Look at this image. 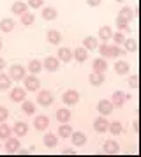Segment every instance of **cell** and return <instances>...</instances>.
<instances>
[{"instance_id":"cell-1","label":"cell","mask_w":141,"mask_h":157,"mask_svg":"<svg viewBox=\"0 0 141 157\" xmlns=\"http://www.w3.org/2000/svg\"><path fill=\"white\" fill-rule=\"evenodd\" d=\"M99 53L102 55V58H118L122 55V50H120L116 44H101L97 46Z\"/></svg>"},{"instance_id":"cell-2","label":"cell","mask_w":141,"mask_h":157,"mask_svg":"<svg viewBox=\"0 0 141 157\" xmlns=\"http://www.w3.org/2000/svg\"><path fill=\"white\" fill-rule=\"evenodd\" d=\"M23 81H25V90H28V92H37L39 86H41V81H39V78L35 74H30V76L25 74Z\"/></svg>"},{"instance_id":"cell-3","label":"cell","mask_w":141,"mask_h":157,"mask_svg":"<svg viewBox=\"0 0 141 157\" xmlns=\"http://www.w3.org/2000/svg\"><path fill=\"white\" fill-rule=\"evenodd\" d=\"M25 74H27V71H25V67H23V65L14 64V65H11V69H9V78L14 79V81L23 79V78H25Z\"/></svg>"},{"instance_id":"cell-4","label":"cell","mask_w":141,"mask_h":157,"mask_svg":"<svg viewBox=\"0 0 141 157\" xmlns=\"http://www.w3.org/2000/svg\"><path fill=\"white\" fill-rule=\"evenodd\" d=\"M42 67H44L46 71H49V72H55V71L60 69V60H58L56 57H46L44 62H42Z\"/></svg>"},{"instance_id":"cell-5","label":"cell","mask_w":141,"mask_h":157,"mask_svg":"<svg viewBox=\"0 0 141 157\" xmlns=\"http://www.w3.org/2000/svg\"><path fill=\"white\" fill-rule=\"evenodd\" d=\"M37 102L41 104V106H51L53 104V94L48 92V90H42V92L37 94Z\"/></svg>"},{"instance_id":"cell-6","label":"cell","mask_w":141,"mask_h":157,"mask_svg":"<svg viewBox=\"0 0 141 157\" xmlns=\"http://www.w3.org/2000/svg\"><path fill=\"white\" fill-rule=\"evenodd\" d=\"M62 101H63L65 106H74L78 101H79V94H78L76 90H67V92L63 94Z\"/></svg>"},{"instance_id":"cell-7","label":"cell","mask_w":141,"mask_h":157,"mask_svg":"<svg viewBox=\"0 0 141 157\" xmlns=\"http://www.w3.org/2000/svg\"><path fill=\"white\" fill-rule=\"evenodd\" d=\"M27 97V92H25V88H21V86H16L11 90V101L13 102H23Z\"/></svg>"},{"instance_id":"cell-8","label":"cell","mask_w":141,"mask_h":157,"mask_svg":"<svg viewBox=\"0 0 141 157\" xmlns=\"http://www.w3.org/2000/svg\"><path fill=\"white\" fill-rule=\"evenodd\" d=\"M97 111L101 115H109L113 111V104H111V101H106V99H102V101H99L97 102Z\"/></svg>"},{"instance_id":"cell-9","label":"cell","mask_w":141,"mask_h":157,"mask_svg":"<svg viewBox=\"0 0 141 157\" xmlns=\"http://www.w3.org/2000/svg\"><path fill=\"white\" fill-rule=\"evenodd\" d=\"M20 147H21V143H20V140L18 138H7V141H6V150L9 152V154H14V152H18L20 150Z\"/></svg>"},{"instance_id":"cell-10","label":"cell","mask_w":141,"mask_h":157,"mask_svg":"<svg viewBox=\"0 0 141 157\" xmlns=\"http://www.w3.org/2000/svg\"><path fill=\"white\" fill-rule=\"evenodd\" d=\"M129 99V95H125L124 92H115L113 94V97H111V104L113 106H124L125 104V101Z\"/></svg>"},{"instance_id":"cell-11","label":"cell","mask_w":141,"mask_h":157,"mask_svg":"<svg viewBox=\"0 0 141 157\" xmlns=\"http://www.w3.org/2000/svg\"><path fill=\"white\" fill-rule=\"evenodd\" d=\"M34 125H35L37 131H44V129H48V125H49V118L46 115H39V117H35Z\"/></svg>"},{"instance_id":"cell-12","label":"cell","mask_w":141,"mask_h":157,"mask_svg":"<svg viewBox=\"0 0 141 157\" xmlns=\"http://www.w3.org/2000/svg\"><path fill=\"white\" fill-rule=\"evenodd\" d=\"M13 129V132L16 136H27L28 134V125L27 124H25V122H16V124H14V127H11Z\"/></svg>"},{"instance_id":"cell-13","label":"cell","mask_w":141,"mask_h":157,"mask_svg":"<svg viewBox=\"0 0 141 157\" xmlns=\"http://www.w3.org/2000/svg\"><path fill=\"white\" fill-rule=\"evenodd\" d=\"M92 69H93V72H101V74H104V71L108 69V64H106L104 58H95L93 64H92Z\"/></svg>"},{"instance_id":"cell-14","label":"cell","mask_w":141,"mask_h":157,"mask_svg":"<svg viewBox=\"0 0 141 157\" xmlns=\"http://www.w3.org/2000/svg\"><path fill=\"white\" fill-rule=\"evenodd\" d=\"M131 69V64L127 62V60H118L116 64H115V72L116 74H127Z\"/></svg>"},{"instance_id":"cell-15","label":"cell","mask_w":141,"mask_h":157,"mask_svg":"<svg viewBox=\"0 0 141 157\" xmlns=\"http://www.w3.org/2000/svg\"><path fill=\"white\" fill-rule=\"evenodd\" d=\"M56 16H58V13L55 7H42V18L46 21H53V20H56Z\"/></svg>"},{"instance_id":"cell-16","label":"cell","mask_w":141,"mask_h":157,"mask_svg":"<svg viewBox=\"0 0 141 157\" xmlns=\"http://www.w3.org/2000/svg\"><path fill=\"white\" fill-rule=\"evenodd\" d=\"M70 140H72V145L81 147L86 143V136H85V132H70Z\"/></svg>"},{"instance_id":"cell-17","label":"cell","mask_w":141,"mask_h":157,"mask_svg":"<svg viewBox=\"0 0 141 157\" xmlns=\"http://www.w3.org/2000/svg\"><path fill=\"white\" fill-rule=\"evenodd\" d=\"M83 44H85V50H97L99 46V41L95 36H88L83 39Z\"/></svg>"},{"instance_id":"cell-18","label":"cell","mask_w":141,"mask_h":157,"mask_svg":"<svg viewBox=\"0 0 141 157\" xmlns=\"http://www.w3.org/2000/svg\"><path fill=\"white\" fill-rule=\"evenodd\" d=\"M134 14H136V9H131V7H122V11H120L118 18L120 20H125V21H131L134 18Z\"/></svg>"},{"instance_id":"cell-19","label":"cell","mask_w":141,"mask_h":157,"mask_svg":"<svg viewBox=\"0 0 141 157\" xmlns=\"http://www.w3.org/2000/svg\"><path fill=\"white\" fill-rule=\"evenodd\" d=\"M93 129H95L97 132H101V134L106 132V131H108V120L102 118V117H101V118H95V122H93Z\"/></svg>"},{"instance_id":"cell-20","label":"cell","mask_w":141,"mask_h":157,"mask_svg":"<svg viewBox=\"0 0 141 157\" xmlns=\"http://www.w3.org/2000/svg\"><path fill=\"white\" fill-rule=\"evenodd\" d=\"M56 143H58V138H56L55 132H48V134L44 136V145H46L48 148H55Z\"/></svg>"},{"instance_id":"cell-21","label":"cell","mask_w":141,"mask_h":157,"mask_svg":"<svg viewBox=\"0 0 141 157\" xmlns=\"http://www.w3.org/2000/svg\"><path fill=\"white\" fill-rule=\"evenodd\" d=\"M56 58H58V60H62V62H70L72 53H70L69 48H60V50H58V53H56Z\"/></svg>"},{"instance_id":"cell-22","label":"cell","mask_w":141,"mask_h":157,"mask_svg":"<svg viewBox=\"0 0 141 157\" xmlns=\"http://www.w3.org/2000/svg\"><path fill=\"white\" fill-rule=\"evenodd\" d=\"M104 154H116L120 150V147H118V143L116 141H113V140H109V141H106L104 143Z\"/></svg>"},{"instance_id":"cell-23","label":"cell","mask_w":141,"mask_h":157,"mask_svg":"<svg viewBox=\"0 0 141 157\" xmlns=\"http://www.w3.org/2000/svg\"><path fill=\"white\" fill-rule=\"evenodd\" d=\"M28 9V6L23 2V0H18V2H14L13 4V7H11V11H13L14 14H23L25 11Z\"/></svg>"},{"instance_id":"cell-24","label":"cell","mask_w":141,"mask_h":157,"mask_svg":"<svg viewBox=\"0 0 141 157\" xmlns=\"http://www.w3.org/2000/svg\"><path fill=\"white\" fill-rule=\"evenodd\" d=\"M56 120H60L62 124L69 122L70 120V111L67 109V108H60V109L56 111Z\"/></svg>"},{"instance_id":"cell-25","label":"cell","mask_w":141,"mask_h":157,"mask_svg":"<svg viewBox=\"0 0 141 157\" xmlns=\"http://www.w3.org/2000/svg\"><path fill=\"white\" fill-rule=\"evenodd\" d=\"M111 36H113V29H111V27L104 25V27H101V29H99V39L108 41V39H111Z\"/></svg>"},{"instance_id":"cell-26","label":"cell","mask_w":141,"mask_h":157,"mask_svg":"<svg viewBox=\"0 0 141 157\" xmlns=\"http://www.w3.org/2000/svg\"><path fill=\"white\" fill-rule=\"evenodd\" d=\"M0 30H2V32H13L14 30V20L4 18V20L0 21Z\"/></svg>"},{"instance_id":"cell-27","label":"cell","mask_w":141,"mask_h":157,"mask_svg":"<svg viewBox=\"0 0 141 157\" xmlns=\"http://www.w3.org/2000/svg\"><path fill=\"white\" fill-rule=\"evenodd\" d=\"M72 57L76 58L78 62H81V64H83L85 60L88 58V51L85 50V48H76V50H74V53H72Z\"/></svg>"},{"instance_id":"cell-28","label":"cell","mask_w":141,"mask_h":157,"mask_svg":"<svg viewBox=\"0 0 141 157\" xmlns=\"http://www.w3.org/2000/svg\"><path fill=\"white\" fill-rule=\"evenodd\" d=\"M102 83H104V74H101V72H92L90 74V85L101 86Z\"/></svg>"},{"instance_id":"cell-29","label":"cell","mask_w":141,"mask_h":157,"mask_svg":"<svg viewBox=\"0 0 141 157\" xmlns=\"http://www.w3.org/2000/svg\"><path fill=\"white\" fill-rule=\"evenodd\" d=\"M60 41H62V34H60L58 30H49L48 32V43L60 44Z\"/></svg>"},{"instance_id":"cell-30","label":"cell","mask_w":141,"mask_h":157,"mask_svg":"<svg viewBox=\"0 0 141 157\" xmlns=\"http://www.w3.org/2000/svg\"><path fill=\"white\" fill-rule=\"evenodd\" d=\"M11 134H13V129L9 127L6 122H0V140H7Z\"/></svg>"},{"instance_id":"cell-31","label":"cell","mask_w":141,"mask_h":157,"mask_svg":"<svg viewBox=\"0 0 141 157\" xmlns=\"http://www.w3.org/2000/svg\"><path fill=\"white\" fill-rule=\"evenodd\" d=\"M11 81H13V79L9 78V74H2V72H0V90L11 88Z\"/></svg>"},{"instance_id":"cell-32","label":"cell","mask_w":141,"mask_h":157,"mask_svg":"<svg viewBox=\"0 0 141 157\" xmlns=\"http://www.w3.org/2000/svg\"><path fill=\"white\" fill-rule=\"evenodd\" d=\"M70 132H72V127H70V125H67V122H65V124H62V125L58 127V136H60V138H69Z\"/></svg>"},{"instance_id":"cell-33","label":"cell","mask_w":141,"mask_h":157,"mask_svg":"<svg viewBox=\"0 0 141 157\" xmlns=\"http://www.w3.org/2000/svg\"><path fill=\"white\" fill-rule=\"evenodd\" d=\"M28 71L32 72V74L41 72L42 71V62H39V60H32V62L28 64Z\"/></svg>"},{"instance_id":"cell-34","label":"cell","mask_w":141,"mask_h":157,"mask_svg":"<svg viewBox=\"0 0 141 157\" xmlns=\"http://www.w3.org/2000/svg\"><path fill=\"white\" fill-rule=\"evenodd\" d=\"M122 124L120 122H113V124H108V131L111 132V134H122Z\"/></svg>"},{"instance_id":"cell-35","label":"cell","mask_w":141,"mask_h":157,"mask_svg":"<svg viewBox=\"0 0 141 157\" xmlns=\"http://www.w3.org/2000/svg\"><path fill=\"white\" fill-rule=\"evenodd\" d=\"M21 16V23H23V25H32V23H34V20H35V16L32 14V13H27V11H25V13H23V14H20Z\"/></svg>"},{"instance_id":"cell-36","label":"cell","mask_w":141,"mask_h":157,"mask_svg":"<svg viewBox=\"0 0 141 157\" xmlns=\"http://www.w3.org/2000/svg\"><path fill=\"white\" fill-rule=\"evenodd\" d=\"M23 113L27 115H34L35 113V104L30 101H23Z\"/></svg>"},{"instance_id":"cell-37","label":"cell","mask_w":141,"mask_h":157,"mask_svg":"<svg viewBox=\"0 0 141 157\" xmlns=\"http://www.w3.org/2000/svg\"><path fill=\"white\" fill-rule=\"evenodd\" d=\"M111 37H113V43L116 44V46H120V44L125 41V36H124V32H122V30H118V32H113Z\"/></svg>"},{"instance_id":"cell-38","label":"cell","mask_w":141,"mask_h":157,"mask_svg":"<svg viewBox=\"0 0 141 157\" xmlns=\"http://www.w3.org/2000/svg\"><path fill=\"white\" fill-rule=\"evenodd\" d=\"M122 44L125 46L127 51H136V46H138V43H136L134 39H127V37H125V41H124Z\"/></svg>"},{"instance_id":"cell-39","label":"cell","mask_w":141,"mask_h":157,"mask_svg":"<svg viewBox=\"0 0 141 157\" xmlns=\"http://www.w3.org/2000/svg\"><path fill=\"white\" fill-rule=\"evenodd\" d=\"M116 27H118V30H129V21L116 18Z\"/></svg>"},{"instance_id":"cell-40","label":"cell","mask_w":141,"mask_h":157,"mask_svg":"<svg viewBox=\"0 0 141 157\" xmlns=\"http://www.w3.org/2000/svg\"><path fill=\"white\" fill-rule=\"evenodd\" d=\"M42 0H28V4L27 6H30V7H34V9H41L42 7Z\"/></svg>"},{"instance_id":"cell-41","label":"cell","mask_w":141,"mask_h":157,"mask_svg":"<svg viewBox=\"0 0 141 157\" xmlns=\"http://www.w3.org/2000/svg\"><path fill=\"white\" fill-rule=\"evenodd\" d=\"M7 117H9V111L4 106H0V122H6Z\"/></svg>"},{"instance_id":"cell-42","label":"cell","mask_w":141,"mask_h":157,"mask_svg":"<svg viewBox=\"0 0 141 157\" xmlns=\"http://www.w3.org/2000/svg\"><path fill=\"white\" fill-rule=\"evenodd\" d=\"M129 86H131V88H138V76H136V74L129 78Z\"/></svg>"},{"instance_id":"cell-43","label":"cell","mask_w":141,"mask_h":157,"mask_svg":"<svg viewBox=\"0 0 141 157\" xmlns=\"http://www.w3.org/2000/svg\"><path fill=\"white\" fill-rule=\"evenodd\" d=\"M101 2H102V0H86V4H88L90 7H97Z\"/></svg>"},{"instance_id":"cell-44","label":"cell","mask_w":141,"mask_h":157,"mask_svg":"<svg viewBox=\"0 0 141 157\" xmlns=\"http://www.w3.org/2000/svg\"><path fill=\"white\" fill-rule=\"evenodd\" d=\"M4 67H6V60H4V58H0V71H2Z\"/></svg>"},{"instance_id":"cell-45","label":"cell","mask_w":141,"mask_h":157,"mask_svg":"<svg viewBox=\"0 0 141 157\" xmlns=\"http://www.w3.org/2000/svg\"><path fill=\"white\" fill-rule=\"evenodd\" d=\"M63 154H65V155H69V154H70V155H72V154H74V150H72V148H70V150H65Z\"/></svg>"},{"instance_id":"cell-46","label":"cell","mask_w":141,"mask_h":157,"mask_svg":"<svg viewBox=\"0 0 141 157\" xmlns=\"http://www.w3.org/2000/svg\"><path fill=\"white\" fill-rule=\"evenodd\" d=\"M115 2H120V4H122V2H125V0H115Z\"/></svg>"},{"instance_id":"cell-47","label":"cell","mask_w":141,"mask_h":157,"mask_svg":"<svg viewBox=\"0 0 141 157\" xmlns=\"http://www.w3.org/2000/svg\"><path fill=\"white\" fill-rule=\"evenodd\" d=\"M0 50H2V39H0Z\"/></svg>"}]
</instances>
